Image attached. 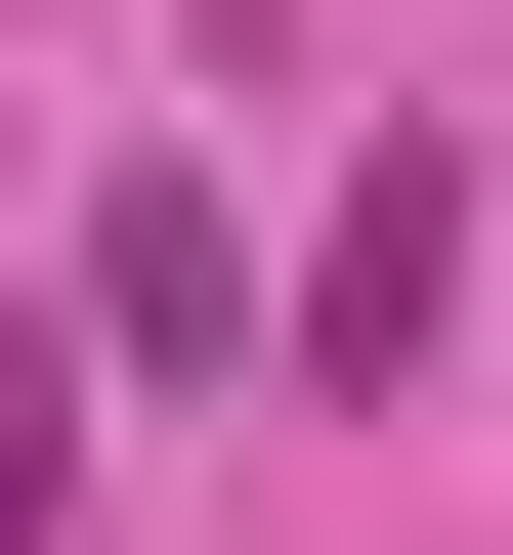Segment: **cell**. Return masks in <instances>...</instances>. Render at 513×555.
<instances>
[{
    "instance_id": "obj_2",
    "label": "cell",
    "mask_w": 513,
    "mask_h": 555,
    "mask_svg": "<svg viewBox=\"0 0 513 555\" xmlns=\"http://www.w3.org/2000/svg\"><path fill=\"white\" fill-rule=\"evenodd\" d=\"M428 299H471V171H343V257H299V343H343V385H428Z\"/></svg>"
},
{
    "instance_id": "obj_1",
    "label": "cell",
    "mask_w": 513,
    "mask_h": 555,
    "mask_svg": "<svg viewBox=\"0 0 513 555\" xmlns=\"http://www.w3.org/2000/svg\"><path fill=\"white\" fill-rule=\"evenodd\" d=\"M86 343H129V385H215V343H257V214H215V171H171V214H86Z\"/></svg>"
},
{
    "instance_id": "obj_3",
    "label": "cell",
    "mask_w": 513,
    "mask_h": 555,
    "mask_svg": "<svg viewBox=\"0 0 513 555\" xmlns=\"http://www.w3.org/2000/svg\"><path fill=\"white\" fill-rule=\"evenodd\" d=\"M43 470H86V427H43V343H0V555H43Z\"/></svg>"
}]
</instances>
